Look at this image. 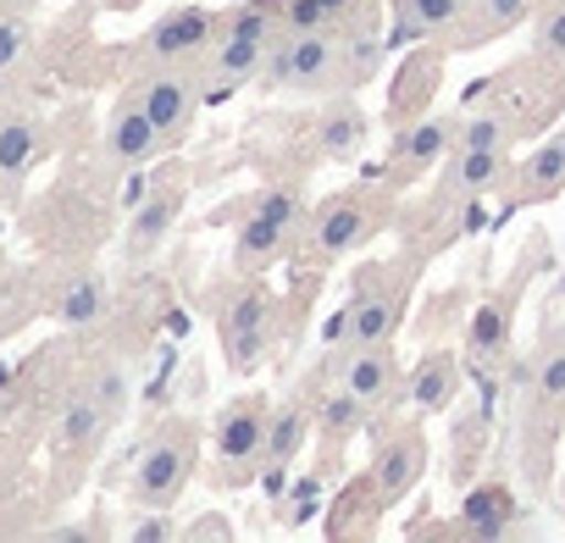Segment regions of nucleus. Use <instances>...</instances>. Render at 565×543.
<instances>
[{
  "label": "nucleus",
  "instance_id": "obj_8",
  "mask_svg": "<svg viewBox=\"0 0 565 543\" xmlns=\"http://www.w3.org/2000/svg\"><path fill=\"white\" fill-rule=\"evenodd\" d=\"M128 89L139 95V106H145L150 123L161 128L167 150L183 145V139L194 134V117H200V106H205L194 67H150V73H145L139 84H128Z\"/></svg>",
  "mask_w": 565,
  "mask_h": 543
},
{
  "label": "nucleus",
  "instance_id": "obj_23",
  "mask_svg": "<svg viewBox=\"0 0 565 543\" xmlns=\"http://www.w3.org/2000/svg\"><path fill=\"white\" fill-rule=\"evenodd\" d=\"M471 12V0H394V29L388 45H416V40H444L460 18Z\"/></svg>",
  "mask_w": 565,
  "mask_h": 543
},
{
  "label": "nucleus",
  "instance_id": "obj_30",
  "mask_svg": "<svg viewBox=\"0 0 565 543\" xmlns=\"http://www.w3.org/2000/svg\"><path fill=\"white\" fill-rule=\"evenodd\" d=\"M216 34H244V40H277L282 34V0H238L222 7V29Z\"/></svg>",
  "mask_w": 565,
  "mask_h": 543
},
{
  "label": "nucleus",
  "instance_id": "obj_26",
  "mask_svg": "<svg viewBox=\"0 0 565 543\" xmlns=\"http://www.w3.org/2000/svg\"><path fill=\"white\" fill-rule=\"evenodd\" d=\"M366 139H372V123H366V111L361 106H350V100H333L322 117H317V150H322V161H361V150H366Z\"/></svg>",
  "mask_w": 565,
  "mask_h": 543
},
{
  "label": "nucleus",
  "instance_id": "obj_34",
  "mask_svg": "<svg viewBox=\"0 0 565 543\" xmlns=\"http://www.w3.org/2000/svg\"><path fill=\"white\" fill-rule=\"evenodd\" d=\"M532 56L548 62V67H565V7H543L532 12Z\"/></svg>",
  "mask_w": 565,
  "mask_h": 543
},
{
  "label": "nucleus",
  "instance_id": "obj_31",
  "mask_svg": "<svg viewBox=\"0 0 565 543\" xmlns=\"http://www.w3.org/2000/svg\"><path fill=\"white\" fill-rule=\"evenodd\" d=\"M515 128L504 123V111H466L455 123V150H510Z\"/></svg>",
  "mask_w": 565,
  "mask_h": 543
},
{
  "label": "nucleus",
  "instance_id": "obj_3",
  "mask_svg": "<svg viewBox=\"0 0 565 543\" xmlns=\"http://www.w3.org/2000/svg\"><path fill=\"white\" fill-rule=\"evenodd\" d=\"M194 471H200V438H194V427L189 422H167L139 449L134 477H128V499L139 510H172L183 499V488L194 482Z\"/></svg>",
  "mask_w": 565,
  "mask_h": 543
},
{
  "label": "nucleus",
  "instance_id": "obj_6",
  "mask_svg": "<svg viewBox=\"0 0 565 543\" xmlns=\"http://www.w3.org/2000/svg\"><path fill=\"white\" fill-rule=\"evenodd\" d=\"M526 278H532V266H521L504 289L482 295V306L471 311V328H466V372H471L477 383H499V372H504V361H510L515 306H521Z\"/></svg>",
  "mask_w": 565,
  "mask_h": 543
},
{
  "label": "nucleus",
  "instance_id": "obj_29",
  "mask_svg": "<svg viewBox=\"0 0 565 543\" xmlns=\"http://www.w3.org/2000/svg\"><path fill=\"white\" fill-rule=\"evenodd\" d=\"M372 12V0H282V29H322V34H344L350 23H361Z\"/></svg>",
  "mask_w": 565,
  "mask_h": 543
},
{
  "label": "nucleus",
  "instance_id": "obj_38",
  "mask_svg": "<svg viewBox=\"0 0 565 543\" xmlns=\"http://www.w3.org/2000/svg\"><path fill=\"white\" fill-rule=\"evenodd\" d=\"M543 7H565V0H537V12H543Z\"/></svg>",
  "mask_w": 565,
  "mask_h": 543
},
{
  "label": "nucleus",
  "instance_id": "obj_16",
  "mask_svg": "<svg viewBox=\"0 0 565 543\" xmlns=\"http://www.w3.org/2000/svg\"><path fill=\"white\" fill-rule=\"evenodd\" d=\"M455 123L460 117H411L405 128H399V139H394V178L399 183H411V178H422V172H438L444 167V156L455 150Z\"/></svg>",
  "mask_w": 565,
  "mask_h": 543
},
{
  "label": "nucleus",
  "instance_id": "obj_10",
  "mask_svg": "<svg viewBox=\"0 0 565 543\" xmlns=\"http://www.w3.org/2000/svg\"><path fill=\"white\" fill-rule=\"evenodd\" d=\"M515 405H521V433L532 427L537 438H554L559 416H565V333L548 339L515 383Z\"/></svg>",
  "mask_w": 565,
  "mask_h": 543
},
{
  "label": "nucleus",
  "instance_id": "obj_9",
  "mask_svg": "<svg viewBox=\"0 0 565 543\" xmlns=\"http://www.w3.org/2000/svg\"><path fill=\"white\" fill-rule=\"evenodd\" d=\"M222 29V12L211 7H172L167 18H156L139 40V62L150 67H194L205 56V45L216 40Z\"/></svg>",
  "mask_w": 565,
  "mask_h": 543
},
{
  "label": "nucleus",
  "instance_id": "obj_11",
  "mask_svg": "<svg viewBox=\"0 0 565 543\" xmlns=\"http://www.w3.org/2000/svg\"><path fill=\"white\" fill-rule=\"evenodd\" d=\"M266 40H244V34H216L205 45V56L194 62V78H200V95L205 106L216 100H233L238 89L260 84V67H266Z\"/></svg>",
  "mask_w": 565,
  "mask_h": 543
},
{
  "label": "nucleus",
  "instance_id": "obj_14",
  "mask_svg": "<svg viewBox=\"0 0 565 543\" xmlns=\"http://www.w3.org/2000/svg\"><path fill=\"white\" fill-rule=\"evenodd\" d=\"M178 216H183V183H161V189H150V194L134 205V216H128V233H122V260H128V266L156 260Z\"/></svg>",
  "mask_w": 565,
  "mask_h": 543
},
{
  "label": "nucleus",
  "instance_id": "obj_2",
  "mask_svg": "<svg viewBox=\"0 0 565 543\" xmlns=\"http://www.w3.org/2000/svg\"><path fill=\"white\" fill-rule=\"evenodd\" d=\"M388 211H394V200H388L383 189H372V183H361V189H339V194H328V200L317 205V216H311L300 249L311 255V266H333V260L366 249V244L383 233Z\"/></svg>",
  "mask_w": 565,
  "mask_h": 543
},
{
  "label": "nucleus",
  "instance_id": "obj_40",
  "mask_svg": "<svg viewBox=\"0 0 565 543\" xmlns=\"http://www.w3.org/2000/svg\"><path fill=\"white\" fill-rule=\"evenodd\" d=\"M554 139H559V150H565V128H559V134H554Z\"/></svg>",
  "mask_w": 565,
  "mask_h": 543
},
{
  "label": "nucleus",
  "instance_id": "obj_15",
  "mask_svg": "<svg viewBox=\"0 0 565 543\" xmlns=\"http://www.w3.org/2000/svg\"><path fill=\"white\" fill-rule=\"evenodd\" d=\"M100 145H106V161H111V167H145L150 156H161V150H167L161 128L150 123V111L139 106V95H134V89L111 106Z\"/></svg>",
  "mask_w": 565,
  "mask_h": 543
},
{
  "label": "nucleus",
  "instance_id": "obj_39",
  "mask_svg": "<svg viewBox=\"0 0 565 543\" xmlns=\"http://www.w3.org/2000/svg\"><path fill=\"white\" fill-rule=\"evenodd\" d=\"M559 300H565V272H559Z\"/></svg>",
  "mask_w": 565,
  "mask_h": 543
},
{
  "label": "nucleus",
  "instance_id": "obj_17",
  "mask_svg": "<svg viewBox=\"0 0 565 543\" xmlns=\"http://www.w3.org/2000/svg\"><path fill=\"white\" fill-rule=\"evenodd\" d=\"M339 383L350 394H361L372 411L394 400V388L405 383V366L394 355V344H344V366H339Z\"/></svg>",
  "mask_w": 565,
  "mask_h": 543
},
{
  "label": "nucleus",
  "instance_id": "obj_33",
  "mask_svg": "<svg viewBox=\"0 0 565 543\" xmlns=\"http://www.w3.org/2000/svg\"><path fill=\"white\" fill-rule=\"evenodd\" d=\"M34 45V12L18 7H0V73H18V62Z\"/></svg>",
  "mask_w": 565,
  "mask_h": 543
},
{
  "label": "nucleus",
  "instance_id": "obj_19",
  "mask_svg": "<svg viewBox=\"0 0 565 543\" xmlns=\"http://www.w3.org/2000/svg\"><path fill=\"white\" fill-rule=\"evenodd\" d=\"M532 12H537V0H482V7L471 0V12L444 34V51H477V45H493V40L526 29Z\"/></svg>",
  "mask_w": 565,
  "mask_h": 543
},
{
  "label": "nucleus",
  "instance_id": "obj_25",
  "mask_svg": "<svg viewBox=\"0 0 565 543\" xmlns=\"http://www.w3.org/2000/svg\"><path fill=\"white\" fill-rule=\"evenodd\" d=\"M554 194H565V150H559V139L537 145L521 167H510V183H504V200L510 205H521V200H554Z\"/></svg>",
  "mask_w": 565,
  "mask_h": 543
},
{
  "label": "nucleus",
  "instance_id": "obj_13",
  "mask_svg": "<svg viewBox=\"0 0 565 543\" xmlns=\"http://www.w3.org/2000/svg\"><path fill=\"white\" fill-rule=\"evenodd\" d=\"M427 471V438L422 427H394V433H377V449H372V482L383 493V504H399Z\"/></svg>",
  "mask_w": 565,
  "mask_h": 543
},
{
  "label": "nucleus",
  "instance_id": "obj_1",
  "mask_svg": "<svg viewBox=\"0 0 565 543\" xmlns=\"http://www.w3.org/2000/svg\"><path fill=\"white\" fill-rule=\"evenodd\" d=\"M300 227H306V200L300 189H260L249 200V211L238 216L233 233V272L238 278H260L266 266H277L289 249H300Z\"/></svg>",
  "mask_w": 565,
  "mask_h": 543
},
{
  "label": "nucleus",
  "instance_id": "obj_7",
  "mask_svg": "<svg viewBox=\"0 0 565 543\" xmlns=\"http://www.w3.org/2000/svg\"><path fill=\"white\" fill-rule=\"evenodd\" d=\"M271 333H277V300L260 278H244L238 295H227L222 306V361L233 372H255L271 350Z\"/></svg>",
  "mask_w": 565,
  "mask_h": 543
},
{
  "label": "nucleus",
  "instance_id": "obj_27",
  "mask_svg": "<svg viewBox=\"0 0 565 543\" xmlns=\"http://www.w3.org/2000/svg\"><path fill=\"white\" fill-rule=\"evenodd\" d=\"M106 306H111V289H106L100 272H73V278L56 289V300H51V317L62 328H95L106 317Z\"/></svg>",
  "mask_w": 565,
  "mask_h": 543
},
{
  "label": "nucleus",
  "instance_id": "obj_35",
  "mask_svg": "<svg viewBox=\"0 0 565 543\" xmlns=\"http://www.w3.org/2000/svg\"><path fill=\"white\" fill-rule=\"evenodd\" d=\"M128 537H134V543H167V537H178V526H172L167 510H145V515L128 526Z\"/></svg>",
  "mask_w": 565,
  "mask_h": 543
},
{
  "label": "nucleus",
  "instance_id": "obj_18",
  "mask_svg": "<svg viewBox=\"0 0 565 543\" xmlns=\"http://www.w3.org/2000/svg\"><path fill=\"white\" fill-rule=\"evenodd\" d=\"M111 411H106V400L84 383V388H73L67 394V405H62V416H56V455H73V460H89L100 444H106V433H111Z\"/></svg>",
  "mask_w": 565,
  "mask_h": 543
},
{
  "label": "nucleus",
  "instance_id": "obj_5",
  "mask_svg": "<svg viewBox=\"0 0 565 543\" xmlns=\"http://www.w3.org/2000/svg\"><path fill=\"white\" fill-rule=\"evenodd\" d=\"M266 422H271V400L266 394H238L216 411L211 427V460H216V482L222 488H244L255 482V471L266 466Z\"/></svg>",
  "mask_w": 565,
  "mask_h": 543
},
{
  "label": "nucleus",
  "instance_id": "obj_4",
  "mask_svg": "<svg viewBox=\"0 0 565 543\" xmlns=\"http://www.w3.org/2000/svg\"><path fill=\"white\" fill-rule=\"evenodd\" d=\"M405 322V278L394 266H361L355 272V295L344 300V311L328 328V344H394Z\"/></svg>",
  "mask_w": 565,
  "mask_h": 543
},
{
  "label": "nucleus",
  "instance_id": "obj_37",
  "mask_svg": "<svg viewBox=\"0 0 565 543\" xmlns=\"http://www.w3.org/2000/svg\"><path fill=\"white\" fill-rule=\"evenodd\" d=\"M0 7H18V12H34V7H40V0H0Z\"/></svg>",
  "mask_w": 565,
  "mask_h": 543
},
{
  "label": "nucleus",
  "instance_id": "obj_20",
  "mask_svg": "<svg viewBox=\"0 0 565 543\" xmlns=\"http://www.w3.org/2000/svg\"><path fill=\"white\" fill-rule=\"evenodd\" d=\"M460 383H466V361L455 350H427L416 361V372H405V405L422 411V416H438V411L455 405Z\"/></svg>",
  "mask_w": 565,
  "mask_h": 543
},
{
  "label": "nucleus",
  "instance_id": "obj_21",
  "mask_svg": "<svg viewBox=\"0 0 565 543\" xmlns=\"http://www.w3.org/2000/svg\"><path fill=\"white\" fill-rule=\"evenodd\" d=\"M311 427H317V411H306V400H300V394L271 405V422H266V466H260L271 482H282V471H289V466L300 460V449H306Z\"/></svg>",
  "mask_w": 565,
  "mask_h": 543
},
{
  "label": "nucleus",
  "instance_id": "obj_36",
  "mask_svg": "<svg viewBox=\"0 0 565 543\" xmlns=\"http://www.w3.org/2000/svg\"><path fill=\"white\" fill-rule=\"evenodd\" d=\"M183 537H233V526H227V521H200V526H189Z\"/></svg>",
  "mask_w": 565,
  "mask_h": 543
},
{
  "label": "nucleus",
  "instance_id": "obj_22",
  "mask_svg": "<svg viewBox=\"0 0 565 543\" xmlns=\"http://www.w3.org/2000/svg\"><path fill=\"white\" fill-rule=\"evenodd\" d=\"M455 526H460L466 537H510V532L521 526V499H515L504 482H477V488H466Z\"/></svg>",
  "mask_w": 565,
  "mask_h": 543
},
{
  "label": "nucleus",
  "instance_id": "obj_12",
  "mask_svg": "<svg viewBox=\"0 0 565 543\" xmlns=\"http://www.w3.org/2000/svg\"><path fill=\"white\" fill-rule=\"evenodd\" d=\"M510 150H449L433 183V200H482V194H504L510 183Z\"/></svg>",
  "mask_w": 565,
  "mask_h": 543
},
{
  "label": "nucleus",
  "instance_id": "obj_28",
  "mask_svg": "<svg viewBox=\"0 0 565 543\" xmlns=\"http://www.w3.org/2000/svg\"><path fill=\"white\" fill-rule=\"evenodd\" d=\"M366 416H372V405H366L361 394H350L344 383H339V388H328V394L317 400V433H322L328 455H339V449L366 427Z\"/></svg>",
  "mask_w": 565,
  "mask_h": 543
},
{
  "label": "nucleus",
  "instance_id": "obj_32",
  "mask_svg": "<svg viewBox=\"0 0 565 543\" xmlns=\"http://www.w3.org/2000/svg\"><path fill=\"white\" fill-rule=\"evenodd\" d=\"M322 488H328V471H306L289 482V493L277 499V521L282 526H306L317 510H322Z\"/></svg>",
  "mask_w": 565,
  "mask_h": 543
},
{
  "label": "nucleus",
  "instance_id": "obj_24",
  "mask_svg": "<svg viewBox=\"0 0 565 543\" xmlns=\"http://www.w3.org/2000/svg\"><path fill=\"white\" fill-rule=\"evenodd\" d=\"M45 156V128L34 111H0V183H23Z\"/></svg>",
  "mask_w": 565,
  "mask_h": 543
}]
</instances>
